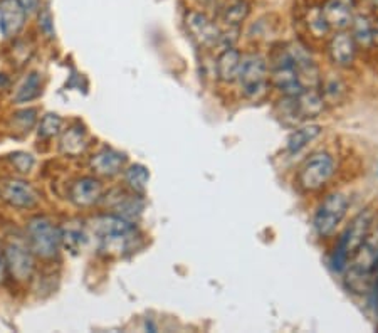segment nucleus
Wrapping results in <instances>:
<instances>
[{
  "label": "nucleus",
  "instance_id": "28",
  "mask_svg": "<svg viewBox=\"0 0 378 333\" xmlns=\"http://www.w3.org/2000/svg\"><path fill=\"white\" fill-rule=\"evenodd\" d=\"M39 28L44 30V34L48 37H54V22H52V14L48 7L41 10L39 14Z\"/></svg>",
  "mask_w": 378,
  "mask_h": 333
},
{
  "label": "nucleus",
  "instance_id": "7",
  "mask_svg": "<svg viewBox=\"0 0 378 333\" xmlns=\"http://www.w3.org/2000/svg\"><path fill=\"white\" fill-rule=\"evenodd\" d=\"M350 202L348 197L341 192L330 194L325 201L321 202L315 214V229L321 237H328L337 231V228L345 219L348 212Z\"/></svg>",
  "mask_w": 378,
  "mask_h": 333
},
{
  "label": "nucleus",
  "instance_id": "2",
  "mask_svg": "<svg viewBox=\"0 0 378 333\" xmlns=\"http://www.w3.org/2000/svg\"><path fill=\"white\" fill-rule=\"evenodd\" d=\"M98 250L110 256H121L135 248L137 229L128 221L118 216L94 217L90 224Z\"/></svg>",
  "mask_w": 378,
  "mask_h": 333
},
{
  "label": "nucleus",
  "instance_id": "3",
  "mask_svg": "<svg viewBox=\"0 0 378 333\" xmlns=\"http://www.w3.org/2000/svg\"><path fill=\"white\" fill-rule=\"evenodd\" d=\"M372 222H373L372 210L370 209L361 210V212L352 221V224L346 228L345 234L339 237L338 246L335 248L333 256H331V268H333L337 273H343V271L346 270L352 256L358 251V248L364 244L366 236H368L370 228H372Z\"/></svg>",
  "mask_w": 378,
  "mask_h": 333
},
{
  "label": "nucleus",
  "instance_id": "9",
  "mask_svg": "<svg viewBox=\"0 0 378 333\" xmlns=\"http://www.w3.org/2000/svg\"><path fill=\"white\" fill-rule=\"evenodd\" d=\"M271 79L274 86L286 94L288 98L298 97L304 91L303 83H301L298 70L295 66V61L291 59L289 52L284 49L279 56L274 59L272 70H271Z\"/></svg>",
  "mask_w": 378,
  "mask_h": 333
},
{
  "label": "nucleus",
  "instance_id": "33",
  "mask_svg": "<svg viewBox=\"0 0 378 333\" xmlns=\"http://www.w3.org/2000/svg\"><path fill=\"white\" fill-rule=\"evenodd\" d=\"M372 286H378V264H377V268H375V274H373Z\"/></svg>",
  "mask_w": 378,
  "mask_h": 333
},
{
  "label": "nucleus",
  "instance_id": "23",
  "mask_svg": "<svg viewBox=\"0 0 378 333\" xmlns=\"http://www.w3.org/2000/svg\"><path fill=\"white\" fill-rule=\"evenodd\" d=\"M249 14V6L244 2V0H237V2L230 3L226 10H223L222 22L226 28L230 29H239L242 21H246Z\"/></svg>",
  "mask_w": 378,
  "mask_h": 333
},
{
  "label": "nucleus",
  "instance_id": "10",
  "mask_svg": "<svg viewBox=\"0 0 378 333\" xmlns=\"http://www.w3.org/2000/svg\"><path fill=\"white\" fill-rule=\"evenodd\" d=\"M0 199L15 209H32L39 202V195L34 187L21 179H2Z\"/></svg>",
  "mask_w": 378,
  "mask_h": 333
},
{
  "label": "nucleus",
  "instance_id": "25",
  "mask_svg": "<svg viewBox=\"0 0 378 333\" xmlns=\"http://www.w3.org/2000/svg\"><path fill=\"white\" fill-rule=\"evenodd\" d=\"M308 28H310L311 34L315 37H323L326 36L328 30H330V26H328L325 15H323V10L319 7H313V9L308 12Z\"/></svg>",
  "mask_w": 378,
  "mask_h": 333
},
{
  "label": "nucleus",
  "instance_id": "27",
  "mask_svg": "<svg viewBox=\"0 0 378 333\" xmlns=\"http://www.w3.org/2000/svg\"><path fill=\"white\" fill-rule=\"evenodd\" d=\"M61 125H63V120H61L57 114H46L41 120L39 125V137L41 139H52L54 135H57L61 130Z\"/></svg>",
  "mask_w": 378,
  "mask_h": 333
},
{
  "label": "nucleus",
  "instance_id": "18",
  "mask_svg": "<svg viewBox=\"0 0 378 333\" xmlns=\"http://www.w3.org/2000/svg\"><path fill=\"white\" fill-rule=\"evenodd\" d=\"M242 56L237 49L226 48L217 59V74L223 83H232L237 79Z\"/></svg>",
  "mask_w": 378,
  "mask_h": 333
},
{
  "label": "nucleus",
  "instance_id": "14",
  "mask_svg": "<svg viewBox=\"0 0 378 333\" xmlns=\"http://www.w3.org/2000/svg\"><path fill=\"white\" fill-rule=\"evenodd\" d=\"M103 185L98 179L94 177H83L76 181L71 187V201L79 208H88L98 202L101 199Z\"/></svg>",
  "mask_w": 378,
  "mask_h": 333
},
{
  "label": "nucleus",
  "instance_id": "6",
  "mask_svg": "<svg viewBox=\"0 0 378 333\" xmlns=\"http://www.w3.org/2000/svg\"><path fill=\"white\" fill-rule=\"evenodd\" d=\"M3 258H6L7 273H10L14 279L24 283L32 276L34 252L24 237L10 236L3 246Z\"/></svg>",
  "mask_w": 378,
  "mask_h": 333
},
{
  "label": "nucleus",
  "instance_id": "24",
  "mask_svg": "<svg viewBox=\"0 0 378 333\" xmlns=\"http://www.w3.org/2000/svg\"><path fill=\"white\" fill-rule=\"evenodd\" d=\"M41 94V76L37 72H30L26 78L24 84L17 90L15 94V101L17 103H26L30 99L37 98Z\"/></svg>",
  "mask_w": 378,
  "mask_h": 333
},
{
  "label": "nucleus",
  "instance_id": "5",
  "mask_svg": "<svg viewBox=\"0 0 378 333\" xmlns=\"http://www.w3.org/2000/svg\"><path fill=\"white\" fill-rule=\"evenodd\" d=\"M242 93L246 98L259 99L268 91V63L261 54H248L242 57L241 68H239L237 79Z\"/></svg>",
  "mask_w": 378,
  "mask_h": 333
},
{
  "label": "nucleus",
  "instance_id": "11",
  "mask_svg": "<svg viewBox=\"0 0 378 333\" xmlns=\"http://www.w3.org/2000/svg\"><path fill=\"white\" fill-rule=\"evenodd\" d=\"M286 51L291 56V59L295 61V66L298 70L299 79L303 83L304 90L306 88H318L319 79L321 78H319L318 64H316L311 52L301 42H291L286 48Z\"/></svg>",
  "mask_w": 378,
  "mask_h": 333
},
{
  "label": "nucleus",
  "instance_id": "22",
  "mask_svg": "<svg viewBox=\"0 0 378 333\" xmlns=\"http://www.w3.org/2000/svg\"><path fill=\"white\" fill-rule=\"evenodd\" d=\"M86 147H88L86 135H84V132L81 128L68 130V133H66L63 140H61V150L72 157L83 153L84 150H86Z\"/></svg>",
  "mask_w": 378,
  "mask_h": 333
},
{
  "label": "nucleus",
  "instance_id": "19",
  "mask_svg": "<svg viewBox=\"0 0 378 333\" xmlns=\"http://www.w3.org/2000/svg\"><path fill=\"white\" fill-rule=\"evenodd\" d=\"M323 15H325L328 26L338 30L348 28L352 24V9L343 3L337 2V0H328V2L323 6Z\"/></svg>",
  "mask_w": 378,
  "mask_h": 333
},
{
  "label": "nucleus",
  "instance_id": "13",
  "mask_svg": "<svg viewBox=\"0 0 378 333\" xmlns=\"http://www.w3.org/2000/svg\"><path fill=\"white\" fill-rule=\"evenodd\" d=\"M27 12L19 0H0V34L12 39L26 26Z\"/></svg>",
  "mask_w": 378,
  "mask_h": 333
},
{
  "label": "nucleus",
  "instance_id": "16",
  "mask_svg": "<svg viewBox=\"0 0 378 333\" xmlns=\"http://www.w3.org/2000/svg\"><path fill=\"white\" fill-rule=\"evenodd\" d=\"M357 54V42L348 32L335 34L330 42V56L338 66H350Z\"/></svg>",
  "mask_w": 378,
  "mask_h": 333
},
{
  "label": "nucleus",
  "instance_id": "4",
  "mask_svg": "<svg viewBox=\"0 0 378 333\" xmlns=\"http://www.w3.org/2000/svg\"><path fill=\"white\" fill-rule=\"evenodd\" d=\"M27 243L34 256H39L42 259H54L59 254L61 244H63L61 229L46 217H34L27 224Z\"/></svg>",
  "mask_w": 378,
  "mask_h": 333
},
{
  "label": "nucleus",
  "instance_id": "31",
  "mask_svg": "<svg viewBox=\"0 0 378 333\" xmlns=\"http://www.w3.org/2000/svg\"><path fill=\"white\" fill-rule=\"evenodd\" d=\"M7 274V266H6V258H3V248L0 246V283H3Z\"/></svg>",
  "mask_w": 378,
  "mask_h": 333
},
{
  "label": "nucleus",
  "instance_id": "30",
  "mask_svg": "<svg viewBox=\"0 0 378 333\" xmlns=\"http://www.w3.org/2000/svg\"><path fill=\"white\" fill-rule=\"evenodd\" d=\"M19 2H21V6L24 7L27 15L37 12L41 7V0H19Z\"/></svg>",
  "mask_w": 378,
  "mask_h": 333
},
{
  "label": "nucleus",
  "instance_id": "26",
  "mask_svg": "<svg viewBox=\"0 0 378 333\" xmlns=\"http://www.w3.org/2000/svg\"><path fill=\"white\" fill-rule=\"evenodd\" d=\"M148 170L143 165H133L126 170V182L137 192H143L146 183H148Z\"/></svg>",
  "mask_w": 378,
  "mask_h": 333
},
{
  "label": "nucleus",
  "instance_id": "35",
  "mask_svg": "<svg viewBox=\"0 0 378 333\" xmlns=\"http://www.w3.org/2000/svg\"><path fill=\"white\" fill-rule=\"evenodd\" d=\"M378 39V24L375 26V41Z\"/></svg>",
  "mask_w": 378,
  "mask_h": 333
},
{
  "label": "nucleus",
  "instance_id": "17",
  "mask_svg": "<svg viewBox=\"0 0 378 333\" xmlns=\"http://www.w3.org/2000/svg\"><path fill=\"white\" fill-rule=\"evenodd\" d=\"M123 165H125V155L117 150H111V148H105V150L96 153L94 159L91 160L92 170L99 175H106V177L117 175Z\"/></svg>",
  "mask_w": 378,
  "mask_h": 333
},
{
  "label": "nucleus",
  "instance_id": "20",
  "mask_svg": "<svg viewBox=\"0 0 378 333\" xmlns=\"http://www.w3.org/2000/svg\"><path fill=\"white\" fill-rule=\"evenodd\" d=\"M321 135V126L319 125H306L301 126V128L295 130V132L289 135L286 150L289 153H298L306 148L311 141H315L318 137Z\"/></svg>",
  "mask_w": 378,
  "mask_h": 333
},
{
  "label": "nucleus",
  "instance_id": "15",
  "mask_svg": "<svg viewBox=\"0 0 378 333\" xmlns=\"http://www.w3.org/2000/svg\"><path fill=\"white\" fill-rule=\"evenodd\" d=\"M292 111L301 118H315L325 108L323 97L318 93V88H306L298 97L291 98Z\"/></svg>",
  "mask_w": 378,
  "mask_h": 333
},
{
  "label": "nucleus",
  "instance_id": "1",
  "mask_svg": "<svg viewBox=\"0 0 378 333\" xmlns=\"http://www.w3.org/2000/svg\"><path fill=\"white\" fill-rule=\"evenodd\" d=\"M378 264V217H373L372 228L358 251L346 266L345 285L355 294H368L373 283V274Z\"/></svg>",
  "mask_w": 378,
  "mask_h": 333
},
{
  "label": "nucleus",
  "instance_id": "29",
  "mask_svg": "<svg viewBox=\"0 0 378 333\" xmlns=\"http://www.w3.org/2000/svg\"><path fill=\"white\" fill-rule=\"evenodd\" d=\"M12 162L19 172H29L34 165V159L27 153H15L12 155Z\"/></svg>",
  "mask_w": 378,
  "mask_h": 333
},
{
  "label": "nucleus",
  "instance_id": "21",
  "mask_svg": "<svg viewBox=\"0 0 378 333\" xmlns=\"http://www.w3.org/2000/svg\"><path fill=\"white\" fill-rule=\"evenodd\" d=\"M353 39L360 46H372L375 42V26L365 15H357L352 19Z\"/></svg>",
  "mask_w": 378,
  "mask_h": 333
},
{
  "label": "nucleus",
  "instance_id": "12",
  "mask_svg": "<svg viewBox=\"0 0 378 333\" xmlns=\"http://www.w3.org/2000/svg\"><path fill=\"white\" fill-rule=\"evenodd\" d=\"M187 22L188 32L197 42L207 48H214V46H221L222 39V29L219 28L215 22H212L207 15L199 12H188L185 17Z\"/></svg>",
  "mask_w": 378,
  "mask_h": 333
},
{
  "label": "nucleus",
  "instance_id": "34",
  "mask_svg": "<svg viewBox=\"0 0 378 333\" xmlns=\"http://www.w3.org/2000/svg\"><path fill=\"white\" fill-rule=\"evenodd\" d=\"M368 2H370V3H372V6H375V7H378V0H368Z\"/></svg>",
  "mask_w": 378,
  "mask_h": 333
},
{
  "label": "nucleus",
  "instance_id": "8",
  "mask_svg": "<svg viewBox=\"0 0 378 333\" xmlns=\"http://www.w3.org/2000/svg\"><path fill=\"white\" fill-rule=\"evenodd\" d=\"M335 172L333 157L326 152L311 155L299 172V183L304 190H318L330 181Z\"/></svg>",
  "mask_w": 378,
  "mask_h": 333
},
{
  "label": "nucleus",
  "instance_id": "32",
  "mask_svg": "<svg viewBox=\"0 0 378 333\" xmlns=\"http://www.w3.org/2000/svg\"><path fill=\"white\" fill-rule=\"evenodd\" d=\"M337 2L343 3V6H346V7H350V9H352V7L355 6V0H337Z\"/></svg>",
  "mask_w": 378,
  "mask_h": 333
}]
</instances>
